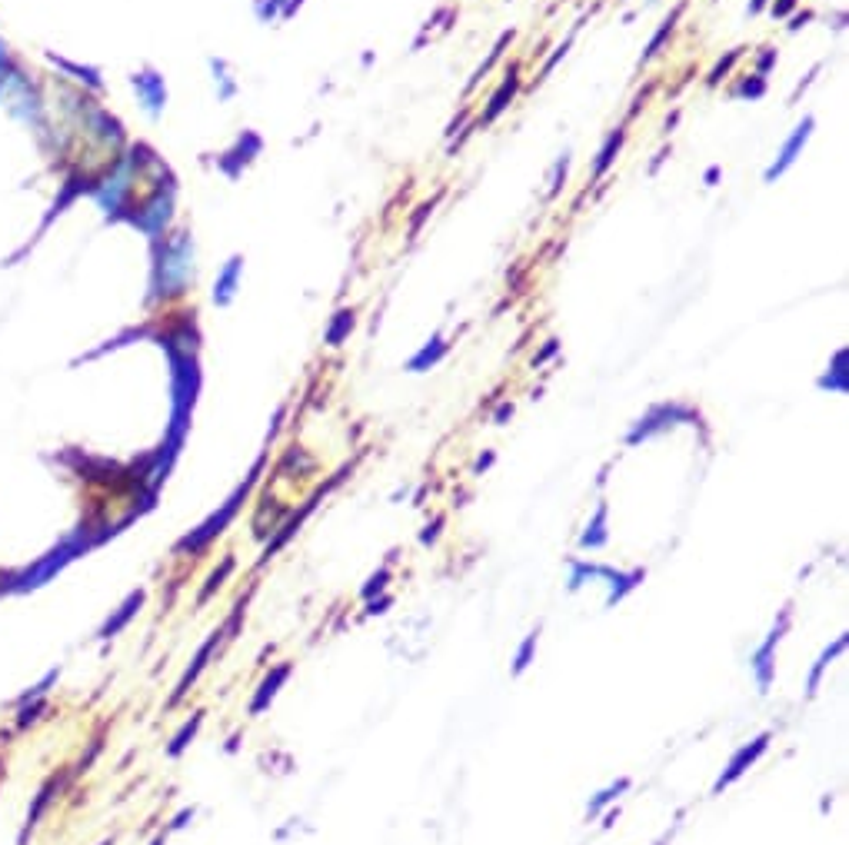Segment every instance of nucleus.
Returning a JSON list of instances; mask_svg holds the SVG:
<instances>
[{"mask_svg": "<svg viewBox=\"0 0 849 845\" xmlns=\"http://www.w3.org/2000/svg\"><path fill=\"white\" fill-rule=\"evenodd\" d=\"M200 722H204V712H197V716L190 719L187 726L177 732V736H174V742H170V756H180V752H184V749L190 746V739H194V732L200 729Z\"/></svg>", "mask_w": 849, "mask_h": 845, "instance_id": "18", "label": "nucleus"}, {"mask_svg": "<svg viewBox=\"0 0 849 845\" xmlns=\"http://www.w3.org/2000/svg\"><path fill=\"white\" fill-rule=\"evenodd\" d=\"M100 845H114V839H107V842H100Z\"/></svg>", "mask_w": 849, "mask_h": 845, "instance_id": "32", "label": "nucleus"}, {"mask_svg": "<svg viewBox=\"0 0 849 845\" xmlns=\"http://www.w3.org/2000/svg\"><path fill=\"white\" fill-rule=\"evenodd\" d=\"M350 330H353V310H340L337 317H333L330 330H327V343H330V346H340L343 337H347Z\"/></svg>", "mask_w": 849, "mask_h": 845, "instance_id": "17", "label": "nucleus"}, {"mask_svg": "<svg viewBox=\"0 0 849 845\" xmlns=\"http://www.w3.org/2000/svg\"><path fill=\"white\" fill-rule=\"evenodd\" d=\"M287 673H290V669H287V666H280L277 673H274V676H270V679L264 682V689H260V696H257V702H254V712H260V709H264V706H267V699H274V692H277V686H280V682L287 679Z\"/></svg>", "mask_w": 849, "mask_h": 845, "instance_id": "19", "label": "nucleus"}, {"mask_svg": "<svg viewBox=\"0 0 849 845\" xmlns=\"http://www.w3.org/2000/svg\"><path fill=\"white\" fill-rule=\"evenodd\" d=\"M623 140H626V130H623V127H616L613 134L606 137V144L600 147V154H596V164H593V173H596V177H603V173L613 167V160H616V154H620Z\"/></svg>", "mask_w": 849, "mask_h": 845, "instance_id": "12", "label": "nucleus"}, {"mask_svg": "<svg viewBox=\"0 0 849 845\" xmlns=\"http://www.w3.org/2000/svg\"><path fill=\"white\" fill-rule=\"evenodd\" d=\"M773 64H776V50H770V47H766V54L760 57V64H756V77H763L766 70H770Z\"/></svg>", "mask_w": 849, "mask_h": 845, "instance_id": "26", "label": "nucleus"}, {"mask_svg": "<svg viewBox=\"0 0 849 845\" xmlns=\"http://www.w3.org/2000/svg\"><path fill=\"white\" fill-rule=\"evenodd\" d=\"M650 4H656V0H650Z\"/></svg>", "mask_w": 849, "mask_h": 845, "instance_id": "33", "label": "nucleus"}, {"mask_svg": "<svg viewBox=\"0 0 849 845\" xmlns=\"http://www.w3.org/2000/svg\"><path fill=\"white\" fill-rule=\"evenodd\" d=\"M813 127H816V120L813 117H803L800 124H796V130L790 137H786V144H783V150L780 154H776V160L770 167H766V183H776L783 177L786 170H790L796 160H800V154H803V147L810 144V137H813Z\"/></svg>", "mask_w": 849, "mask_h": 845, "instance_id": "4", "label": "nucleus"}, {"mask_svg": "<svg viewBox=\"0 0 849 845\" xmlns=\"http://www.w3.org/2000/svg\"><path fill=\"white\" fill-rule=\"evenodd\" d=\"M763 94H766V80L763 77L743 80L740 87H733V97H763Z\"/></svg>", "mask_w": 849, "mask_h": 845, "instance_id": "21", "label": "nucleus"}, {"mask_svg": "<svg viewBox=\"0 0 849 845\" xmlns=\"http://www.w3.org/2000/svg\"><path fill=\"white\" fill-rule=\"evenodd\" d=\"M140 606H144V589H137V593H130V596H127V603L120 606L117 613L107 619L104 629H100V639H114V636L120 633V629H124V626L130 623V619L137 616V609H140Z\"/></svg>", "mask_w": 849, "mask_h": 845, "instance_id": "9", "label": "nucleus"}, {"mask_svg": "<svg viewBox=\"0 0 849 845\" xmlns=\"http://www.w3.org/2000/svg\"><path fill=\"white\" fill-rule=\"evenodd\" d=\"M60 786H64V782H60L57 776H54V779H47L44 786H40V792H37L34 802H30V809H27V822H24V832H20V845H24L30 832H34V829L40 826V819H44V812H47L50 802H54V796L60 792Z\"/></svg>", "mask_w": 849, "mask_h": 845, "instance_id": "7", "label": "nucleus"}, {"mask_svg": "<svg viewBox=\"0 0 849 845\" xmlns=\"http://www.w3.org/2000/svg\"><path fill=\"white\" fill-rule=\"evenodd\" d=\"M220 636H224V633H214V636H210V639H207V646H204V649H200V653H197V659H194V666H190V669H187V673H184V679H180V686H177V692H174V699H170V702H180V699H184V696H187V689H190V686H194V679H197L200 673H204V666H207V659H210V653H214V646L220 643Z\"/></svg>", "mask_w": 849, "mask_h": 845, "instance_id": "10", "label": "nucleus"}, {"mask_svg": "<svg viewBox=\"0 0 849 845\" xmlns=\"http://www.w3.org/2000/svg\"><path fill=\"white\" fill-rule=\"evenodd\" d=\"M566 167H570V154H563L557 160V170H553V180H550V197H557V193H560L563 180H566Z\"/></svg>", "mask_w": 849, "mask_h": 845, "instance_id": "23", "label": "nucleus"}, {"mask_svg": "<svg viewBox=\"0 0 849 845\" xmlns=\"http://www.w3.org/2000/svg\"><path fill=\"white\" fill-rule=\"evenodd\" d=\"M557 350H560V343H557V340H550V343H547V350H543L540 356H533V366H537V363H543V360H550V356L557 353Z\"/></svg>", "mask_w": 849, "mask_h": 845, "instance_id": "27", "label": "nucleus"}, {"mask_svg": "<svg viewBox=\"0 0 849 845\" xmlns=\"http://www.w3.org/2000/svg\"><path fill=\"white\" fill-rule=\"evenodd\" d=\"M240 270H244V257H230L227 267L220 270L217 277V287H214V303L217 307H227L237 293V283H240Z\"/></svg>", "mask_w": 849, "mask_h": 845, "instance_id": "8", "label": "nucleus"}, {"mask_svg": "<svg viewBox=\"0 0 849 845\" xmlns=\"http://www.w3.org/2000/svg\"><path fill=\"white\" fill-rule=\"evenodd\" d=\"M57 676H60V669H50V673H47L44 679H40L37 686H30L27 692H20L14 706L20 709V706H27V702H40V699H44L47 692H50V686H54V682H57Z\"/></svg>", "mask_w": 849, "mask_h": 845, "instance_id": "16", "label": "nucleus"}, {"mask_svg": "<svg viewBox=\"0 0 849 845\" xmlns=\"http://www.w3.org/2000/svg\"><path fill=\"white\" fill-rule=\"evenodd\" d=\"M510 40H513V30H507V34H500V40H497V47H493V50H490V57H487V60H483V64L477 67V74H473V80H470V84H467V94H470V90H473V87H477V84H480V80H483V77H487V74H490V70H493V64H497V60L503 57V50H507V44H510Z\"/></svg>", "mask_w": 849, "mask_h": 845, "instance_id": "15", "label": "nucleus"}, {"mask_svg": "<svg viewBox=\"0 0 849 845\" xmlns=\"http://www.w3.org/2000/svg\"><path fill=\"white\" fill-rule=\"evenodd\" d=\"M570 44H573V37H566V40H563V44L557 47V54H553V57L547 60V64H543V70H540V77H537V80H547V77H550V70H553V67H557V64H560V60L566 57V50H570Z\"/></svg>", "mask_w": 849, "mask_h": 845, "instance_id": "24", "label": "nucleus"}, {"mask_svg": "<svg viewBox=\"0 0 849 845\" xmlns=\"http://www.w3.org/2000/svg\"><path fill=\"white\" fill-rule=\"evenodd\" d=\"M766 742H770V736H760V739L753 742V746H746V749L740 752V756H736V759L730 762V772H726V776H723L720 782H716V792H720L723 786H730V782H733L736 776H740V772H743L746 766H750V762H753V759L760 756V752L766 749Z\"/></svg>", "mask_w": 849, "mask_h": 845, "instance_id": "11", "label": "nucleus"}, {"mask_svg": "<svg viewBox=\"0 0 849 845\" xmlns=\"http://www.w3.org/2000/svg\"><path fill=\"white\" fill-rule=\"evenodd\" d=\"M443 353H447V343H443V337H433V340H430L427 346H423V350L410 360V370H413V373L430 370L433 363H440V360H443Z\"/></svg>", "mask_w": 849, "mask_h": 845, "instance_id": "13", "label": "nucleus"}, {"mask_svg": "<svg viewBox=\"0 0 849 845\" xmlns=\"http://www.w3.org/2000/svg\"><path fill=\"white\" fill-rule=\"evenodd\" d=\"M283 7H287V0H257V17L267 24V20L283 17Z\"/></svg>", "mask_w": 849, "mask_h": 845, "instance_id": "20", "label": "nucleus"}, {"mask_svg": "<svg viewBox=\"0 0 849 845\" xmlns=\"http://www.w3.org/2000/svg\"><path fill=\"white\" fill-rule=\"evenodd\" d=\"M766 4H770V0H750V14H760Z\"/></svg>", "mask_w": 849, "mask_h": 845, "instance_id": "29", "label": "nucleus"}, {"mask_svg": "<svg viewBox=\"0 0 849 845\" xmlns=\"http://www.w3.org/2000/svg\"><path fill=\"white\" fill-rule=\"evenodd\" d=\"M154 845H164V836H160V839H157V842H154Z\"/></svg>", "mask_w": 849, "mask_h": 845, "instance_id": "31", "label": "nucleus"}, {"mask_svg": "<svg viewBox=\"0 0 849 845\" xmlns=\"http://www.w3.org/2000/svg\"><path fill=\"white\" fill-rule=\"evenodd\" d=\"M793 7H796V0H780V4H773V14H776V17H786Z\"/></svg>", "mask_w": 849, "mask_h": 845, "instance_id": "28", "label": "nucleus"}, {"mask_svg": "<svg viewBox=\"0 0 849 845\" xmlns=\"http://www.w3.org/2000/svg\"><path fill=\"white\" fill-rule=\"evenodd\" d=\"M433 207H437V200H430V203H423V207H420V213H417V217H413V227H410V237H417V230H420V223H423V220H427V217H430V213H433Z\"/></svg>", "mask_w": 849, "mask_h": 845, "instance_id": "25", "label": "nucleus"}, {"mask_svg": "<svg viewBox=\"0 0 849 845\" xmlns=\"http://www.w3.org/2000/svg\"><path fill=\"white\" fill-rule=\"evenodd\" d=\"M680 14H683V4H680V7H676V10H673V14H670V17H666V20H663V27H660V30H656V34H653V40H650V44H646V50H643V57H640V64H650V60H653L656 54H660V47H663V40H666V37H670V34H673V27H676V20H680Z\"/></svg>", "mask_w": 849, "mask_h": 845, "instance_id": "14", "label": "nucleus"}, {"mask_svg": "<svg viewBox=\"0 0 849 845\" xmlns=\"http://www.w3.org/2000/svg\"><path fill=\"white\" fill-rule=\"evenodd\" d=\"M134 90L140 94V100H144V107H147V114L150 117H157L160 110H164V104H167V87H164V80H160L157 74H134Z\"/></svg>", "mask_w": 849, "mask_h": 845, "instance_id": "6", "label": "nucleus"}, {"mask_svg": "<svg viewBox=\"0 0 849 845\" xmlns=\"http://www.w3.org/2000/svg\"><path fill=\"white\" fill-rule=\"evenodd\" d=\"M510 413H513V406H510V403H507V406H500V410H497V423H503V420H507Z\"/></svg>", "mask_w": 849, "mask_h": 845, "instance_id": "30", "label": "nucleus"}, {"mask_svg": "<svg viewBox=\"0 0 849 845\" xmlns=\"http://www.w3.org/2000/svg\"><path fill=\"white\" fill-rule=\"evenodd\" d=\"M736 60H740V50H733L730 57H726V60H720V64L713 67V74L706 77V84H720V80H723V74H730V67L736 64Z\"/></svg>", "mask_w": 849, "mask_h": 845, "instance_id": "22", "label": "nucleus"}, {"mask_svg": "<svg viewBox=\"0 0 849 845\" xmlns=\"http://www.w3.org/2000/svg\"><path fill=\"white\" fill-rule=\"evenodd\" d=\"M517 90H520V67L513 64L510 67V74H507V80H503V84L497 87V94L490 97V104H487V110H483V117H480V124H493V120H497L503 110H507L510 104H513V97H517Z\"/></svg>", "mask_w": 849, "mask_h": 845, "instance_id": "5", "label": "nucleus"}, {"mask_svg": "<svg viewBox=\"0 0 849 845\" xmlns=\"http://www.w3.org/2000/svg\"><path fill=\"white\" fill-rule=\"evenodd\" d=\"M94 543H97V539L90 536V529L80 526L74 536H67L64 543L50 549L47 556H40L34 566H27L24 573H14V576H10L7 583L0 586V593H30V589L44 586L47 579H54L60 569H64L67 563H74L77 556H84Z\"/></svg>", "mask_w": 849, "mask_h": 845, "instance_id": "1", "label": "nucleus"}, {"mask_svg": "<svg viewBox=\"0 0 849 845\" xmlns=\"http://www.w3.org/2000/svg\"><path fill=\"white\" fill-rule=\"evenodd\" d=\"M194 280V240L190 233H177L174 240L164 243L154 270V290L157 297H174V293H184L187 283Z\"/></svg>", "mask_w": 849, "mask_h": 845, "instance_id": "2", "label": "nucleus"}, {"mask_svg": "<svg viewBox=\"0 0 849 845\" xmlns=\"http://www.w3.org/2000/svg\"><path fill=\"white\" fill-rule=\"evenodd\" d=\"M250 483H254V480H247L244 486H240V490H237L234 496H230V500H227L224 506H220V513H214V516H210L204 526H200V529H194V533H190L187 539H180V546H177V549H190V553H197V549H204V546H207V543H210V539H214V536H220V533H224V526L230 523V519H234L237 506H240V500H244V496H247Z\"/></svg>", "mask_w": 849, "mask_h": 845, "instance_id": "3", "label": "nucleus"}]
</instances>
